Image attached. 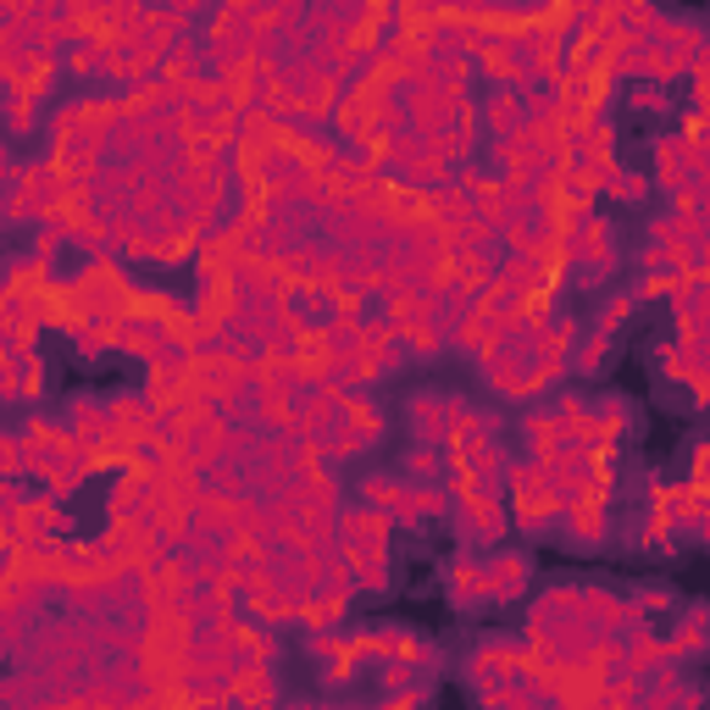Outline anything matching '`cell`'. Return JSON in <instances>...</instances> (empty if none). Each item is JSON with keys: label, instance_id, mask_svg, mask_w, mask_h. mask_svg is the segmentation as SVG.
Returning <instances> with one entry per match:
<instances>
[{"label": "cell", "instance_id": "6da1fadb", "mask_svg": "<svg viewBox=\"0 0 710 710\" xmlns=\"http://www.w3.org/2000/svg\"><path fill=\"white\" fill-rule=\"evenodd\" d=\"M528 588V561L522 555H494L483 566V599H516Z\"/></svg>", "mask_w": 710, "mask_h": 710}, {"label": "cell", "instance_id": "7a4b0ae2", "mask_svg": "<svg viewBox=\"0 0 710 710\" xmlns=\"http://www.w3.org/2000/svg\"><path fill=\"white\" fill-rule=\"evenodd\" d=\"M605 189H610L616 200H644V195H649V184H644L638 173H622V167L605 173Z\"/></svg>", "mask_w": 710, "mask_h": 710}, {"label": "cell", "instance_id": "3957f363", "mask_svg": "<svg viewBox=\"0 0 710 710\" xmlns=\"http://www.w3.org/2000/svg\"><path fill=\"white\" fill-rule=\"evenodd\" d=\"M605 355H610V333H599V327H594V338L577 349V373H599V367H605Z\"/></svg>", "mask_w": 710, "mask_h": 710}, {"label": "cell", "instance_id": "277c9868", "mask_svg": "<svg viewBox=\"0 0 710 710\" xmlns=\"http://www.w3.org/2000/svg\"><path fill=\"white\" fill-rule=\"evenodd\" d=\"M633 305H638V294H616V300L599 311V333H616V327L633 316Z\"/></svg>", "mask_w": 710, "mask_h": 710}]
</instances>
